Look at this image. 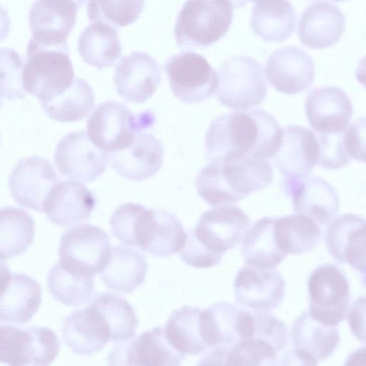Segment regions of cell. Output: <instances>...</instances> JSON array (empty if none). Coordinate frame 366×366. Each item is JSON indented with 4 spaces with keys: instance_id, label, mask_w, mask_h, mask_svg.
Here are the masks:
<instances>
[{
    "instance_id": "1",
    "label": "cell",
    "mask_w": 366,
    "mask_h": 366,
    "mask_svg": "<svg viewBox=\"0 0 366 366\" xmlns=\"http://www.w3.org/2000/svg\"><path fill=\"white\" fill-rule=\"evenodd\" d=\"M282 132L276 119L261 109L220 115L206 134L208 159L272 158L280 146Z\"/></svg>"
},
{
    "instance_id": "2",
    "label": "cell",
    "mask_w": 366,
    "mask_h": 366,
    "mask_svg": "<svg viewBox=\"0 0 366 366\" xmlns=\"http://www.w3.org/2000/svg\"><path fill=\"white\" fill-rule=\"evenodd\" d=\"M273 171L264 159H219L202 169L195 185L201 197L213 207L229 205L267 187Z\"/></svg>"
},
{
    "instance_id": "3",
    "label": "cell",
    "mask_w": 366,
    "mask_h": 366,
    "mask_svg": "<svg viewBox=\"0 0 366 366\" xmlns=\"http://www.w3.org/2000/svg\"><path fill=\"white\" fill-rule=\"evenodd\" d=\"M119 229L124 244L137 246L160 257L179 253L187 238V233L173 213L132 202L120 219Z\"/></svg>"
},
{
    "instance_id": "4",
    "label": "cell",
    "mask_w": 366,
    "mask_h": 366,
    "mask_svg": "<svg viewBox=\"0 0 366 366\" xmlns=\"http://www.w3.org/2000/svg\"><path fill=\"white\" fill-rule=\"evenodd\" d=\"M75 79L66 44L48 45L31 38L24 60V89L40 103L59 96Z\"/></svg>"
},
{
    "instance_id": "5",
    "label": "cell",
    "mask_w": 366,
    "mask_h": 366,
    "mask_svg": "<svg viewBox=\"0 0 366 366\" xmlns=\"http://www.w3.org/2000/svg\"><path fill=\"white\" fill-rule=\"evenodd\" d=\"M233 9L229 0H187L174 29L177 46L183 49L212 46L229 29Z\"/></svg>"
},
{
    "instance_id": "6",
    "label": "cell",
    "mask_w": 366,
    "mask_h": 366,
    "mask_svg": "<svg viewBox=\"0 0 366 366\" xmlns=\"http://www.w3.org/2000/svg\"><path fill=\"white\" fill-rule=\"evenodd\" d=\"M154 114L145 110L132 112L115 101L99 104L87 120V134L92 142L107 154L129 146L136 136L152 127Z\"/></svg>"
},
{
    "instance_id": "7",
    "label": "cell",
    "mask_w": 366,
    "mask_h": 366,
    "mask_svg": "<svg viewBox=\"0 0 366 366\" xmlns=\"http://www.w3.org/2000/svg\"><path fill=\"white\" fill-rule=\"evenodd\" d=\"M219 102L231 109H246L259 105L267 94L263 67L247 55L224 61L218 69Z\"/></svg>"
},
{
    "instance_id": "8",
    "label": "cell",
    "mask_w": 366,
    "mask_h": 366,
    "mask_svg": "<svg viewBox=\"0 0 366 366\" xmlns=\"http://www.w3.org/2000/svg\"><path fill=\"white\" fill-rule=\"evenodd\" d=\"M59 340L44 327L0 325V361L9 365H49L58 355Z\"/></svg>"
},
{
    "instance_id": "9",
    "label": "cell",
    "mask_w": 366,
    "mask_h": 366,
    "mask_svg": "<svg viewBox=\"0 0 366 366\" xmlns=\"http://www.w3.org/2000/svg\"><path fill=\"white\" fill-rule=\"evenodd\" d=\"M309 312L323 325L336 327L348 310L349 282L336 265L325 264L316 267L307 281Z\"/></svg>"
},
{
    "instance_id": "10",
    "label": "cell",
    "mask_w": 366,
    "mask_h": 366,
    "mask_svg": "<svg viewBox=\"0 0 366 366\" xmlns=\"http://www.w3.org/2000/svg\"><path fill=\"white\" fill-rule=\"evenodd\" d=\"M112 254L109 238L99 227L84 224L65 231L61 237L59 262L84 274L95 275L107 264Z\"/></svg>"
},
{
    "instance_id": "11",
    "label": "cell",
    "mask_w": 366,
    "mask_h": 366,
    "mask_svg": "<svg viewBox=\"0 0 366 366\" xmlns=\"http://www.w3.org/2000/svg\"><path fill=\"white\" fill-rule=\"evenodd\" d=\"M164 69L172 92L184 103H200L217 90L218 74L197 53L183 51L173 55L167 61Z\"/></svg>"
},
{
    "instance_id": "12",
    "label": "cell",
    "mask_w": 366,
    "mask_h": 366,
    "mask_svg": "<svg viewBox=\"0 0 366 366\" xmlns=\"http://www.w3.org/2000/svg\"><path fill=\"white\" fill-rule=\"evenodd\" d=\"M184 357L169 342L164 329L157 327L119 340L109 354L107 362L110 365L177 366Z\"/></svg>"
},
{
    "instance_id": "13",
    "label": "cell",
    "mask_w": 366,
    "mask_h": 366,
    "mask_svg": "<svg viewBox=\"0 0 366 366\" xmlns=\"http://www.w3.org/2000/svg\"><path fill=\"white\" fill-rule=\"evenodd\" d=\"M108 154L95 146L84 131L72 132L58 142L54 162L63 175L84 182L100 177L107 167Z\"/></svg>"
},
{
    "instance_id": "14",
    "label": "cell",
    "mask_w": 366,
    "mask_h": 366,
    "mask_svg": "<svg viewBox=\"0 0 366 366\" xmlns=\"http://www.w3.org/2000/svg\"><path fill=\"white\" fill-rule=\"evenodd\" d=\"M249 225V218L242 209L223 205L204 212L192 230L204 247L223 256L242 242Z\"/></svg>"
},
{
    "instance_id": "15",
    "label": "cell",
    "mask_w": 366,
    "mask_h": 366,
    "mask_svg": "<svg viewBox=\"0 0 366 366\" xmlns=\"http://www.w3.org/2000/svg\"><path fill=\"white\" fill-rule=\"evenodd\" d=\"M58 182L59 178L47 159L31 156L16 164L8 184L11 195L17 204L43 212L44 201Z\"/></svg>"
},
{
    "instance_id": "16",
    "label": "cell",
    "mask_w": 366,
    "mask_h": 366,
    "mask_svg": "<svg viewBox=\"0 0 366 366\" xmlns=\"http://www.w3.org/2000/svg\"><path fill=\"white\" fill-rule=\"evenodd\" d=\"M285 294V282L273 269L246 264L237 273L234 295L237 302L254 311L268 312L277 308Z\"/></svg>"
},
{
    "instance_id": "17",
    "label": "cell",
    "mask_w": 366,
    "mask_h": 366,
    "mask_svg": "<svg viewBox=\"0 0 366 366\" xmlns=\"http://www.w3.org/2000/svg\"><path fill=\"white\" fill-rule=\"evenodd\" d=\"M282 187L292 200L295 212L308 216L319 224L330 222L338 212L336 190L319 177L282 178Z\"/></svg>"
},
{
    "instance_id": "18",
    "label": "cell",
    "mask_w": 366,
    "mask_h": 366,
    "mask_svg": "<svg viewBox=\"0 0 366 366\" xmlns=\"http://www.w3.org/2000/svg\"><path fill=\"white\" fill-rule=\"evenodd\" d=\"M325 243L336 261L362 274L366 285V219L355 214L337 216L327 226Z\"/></svg>"
},
{
    "instance_id": "19",
    "label": "cell",
    "mask_w": 366,
    "mask_h": 366,
    "mask_svg": "<svg viewBox=\"0 0 366 366\" xmlns=\"http://www.w3.org/2000/svg\"><path fill=\"white\" fill-rule=\"evenodd\" d=\"M161 79V66L144 51H134L123 56L116 66L114 77L119 96L134 104L150 98Z\"/></svg>"
},
{
    "instance_id": "20",
    "label": "cell",
    "mask_w": 366,
    "mask_h": 366,
    "mask_svg": "<svg viewBox=\"0 0 366 366\" xmlns=\"http://www.w3.org/2000/svg\"><path fill=\"white\" fill-rule=\"evenodd\" d=\"M202 329L209 349L217 346L232 347L252 335L253 312L228 302H217L202 310Z\"/></svg>"
},
{
    "instance_id": "21",
    "label": "cell",
    "mask_w": 366,
    "mask_h": 366,
    "mask_svg": "<svg viewBox=\"0 0 366 366\" xmlns=\"http://www.w3.org/2000/svg\"><path fill=\"white\" fill-rule=\"evenodd\" d=\"M85 0H36L29 11L32 38L48 45L66 44Z\"/></svg>"
},
{
    "instance_id": "22",
    "label": "cell",
    "mask_w": 366,
    "mask_h": 366,
    "mask_svg": "<svg viewBox=\"0 0 366 366\" xmlns=\"http://www.w3.org/2000/svg\"><path fill=\"white\" fill-rule=\"evenodd\" d=\"M272 158L283 178L308 177L320 159L315 132L300 125L284 127L280 146Z\"/></svg>"
},
{
    "instance_id": "23",
    "label": "cell",
    "mask_w": 366,
    "mask_h": 366,
    "mask_svg": "<svg viewBox=\"0 0 366 366\" xmlns=\"http://www.w3.org/2000/svg\"><path fill=\"white\" fill-rule=\"evenodd\" d=\"M305 114L315 133L337 134L349 126L352 105L347 94L335 86L315 88L308 94Z\"/></svg>"
},
{
    "instance_id": "24",
    "label": "cell",
    "mask_w": 366,
    "mask_h": 366,
    "mask_svg": "<svg viewBox=\"0 0 366 366\" xmlns=\"http://www.w3.org/2000/svg\"><path fill=\"white\" fill-rule=\"evenodd\" d=\"M265 74L278 92L296 94L308 89L314 81L315 66L310 56L297 46H285L267 59Z\"/></svg>"
},
{
    "instance_id": "25",
    "label": "cell",
    "mask_w": 366,
    "mask_h": 366,
    "mask_svg": "<svg viewBox=\"0 0 366 366\" xmlns=\"http://www.w3.org/2000/svg\"><path fill=\"white\" fill-rule=\"evenodd\" d=\"M340 340L336 327L322 324L305 310L295 320L292 327V361L316 365L333 354Z\"/></svg>"
},
{
    "instance_id": "26",
    "label": "cell",
    "mask_w": 366,
    "mask_h": 366,
    "mask_svg": "<svg viewBox=\"0 0 366 366\" xmlns=\"http://www.w3.org/2000/svg\"><path fill=\"white\" fill-rule=\"evenodd\" d=\"M1 262L0 321L24 324L38 310L41 301L39 285L30 276L11 273Z\"/></svg>"
},
{
    "instance_id": "27",
    "label": "cell",
    "mask_w": 366,
    "mask_h": 366,
    "mask_svg": "<svg viewBox=\"0 0 366 366\" xmlns=\"http://www.w3.org/2000/svg\"><path fill=\"white\" fill-rule=\"evenodd\" d=\"M93 193L76 181L58 182L43 207L48 219L60 227L75 226L89 220L95 207Z\"/></svg>"
},
{
    "instance_id": "28",
    "label": "cell",
    "mask_w": 366,
    "mask_h": 366,
    "mask_svg": "<svg viewBox=\"0 0 366 366\" xmlns=\"http://www.w3.org/2000/svg\"><path fill=\"white\" fill-rule=\"evenodd\" d=\"M111 166L132 181L151 178L161 169L164 148L159 139L145 132L138 134L127 147L108 154Z\"/></svg>"
},
{
    "instance_id": "29",
    "label": "cell",
    "mask_w": 366,
    "mask_h": 366,
    "mask_svg": "<svg viewBox=\"0 0 366 366\" xmlns=\"http://www.w3.org/2000/svg\"><path fill=\"white\" fill-rule=\"evenodd\" d=\"M345 28V17L337 6L327 1L320 0L304 10L297 32L305 46L319 49L337 43Z\"/></svg>"
},
{
    "instance_id": "30",
    "label": "cell",
    "mask_w": 366,
    "mask_h": 366,
    "mask_svg": "<svg viewBox=\"0 0 366 366\" xmlns=\"http://www.w3.org/2000/svg\"><path fill=\"white\" fill-rule=\"evenodd\" d=\"M61 334L71 351L80 355H92L110 341L101 316L89 305L73 311L64 318Z\"/></svg>"
},
{
    "instance_id": "31",
    "label": "cell",
    "mask_w": 366,
    "mask_h": 366,
    "mask_svg": "<svg viewBox=\"0 0 366 366\" xmlns=\"http://www.w3.org/2000/svg\"><path fill=\"white\" fill-rule=\"evenodd\" d=\"M147 263L139 251L124 245L112 248L110 259L99 277L110 290L130 293L142 285L146 277Z\"/></svg>"
},
{
    "instance_id": "32",
    "label": "cell",
    "mask_w": 366,
    "mask_h": 366,
    "mask_svg": "<svg viewBox=\"0 0 366 366\" xmlns=\"http://www.w3.org/2000/svg\"><path fill=\"white\" fill-rule=\"evenodd\" d=\"M296 13L288 0H257L252 10V31L264 41L281 43L293 32Z\"/></svg>"
},
{
    "instance_id": "33",
    "label": "cell",
    "mask_w": 366,
    "mask_h": 366,
    "mask_svg": "<svg viewBox=\"0 0 366 366\" xmlns=\"http://www.w3.org/2000/svg\"><path fill=\"white\" fill-rule=\"evenodd\" d=\"M77 49L86 64L99 69L111 66L122 54L117 28L100 21L91 23L81 33Z\"/></svg>"
},
{
    "instance_id": "34",
    "label": "cell",
    "mask_w": 366,
    "mask_h": 366,
    "mask_svg": "<svg viewBox=\"0 0 366 366\" xmlns=\"http://www.w3.org/2000/svg\"><path fill=\"white\" fill-rule=\"evenodd\" d=\"M275 217L257 220L242 240V255L246 264L273 269L287 257L277 246L274 233Z\"/></svg>"
},
{
    "instance_id": "35",
    "label": "cell",
    "mask_w": 366,
    "mask_h": 366,
    "mask_svg": "<svg viewBox=\"0 0 366 366\" xmlns=\"http://www.w3.org/2000/svg\"><path fill=\"white\" fill-rule=\"evenodd\" d=\"M202 310L184 306L174 311L164 327L171 345L183 355H198L209 350L202 334Z\"/></svg>"
},
{
    "instance_id": "36",
    "label": "cell",
    "mask_w": 366,
    "mask_h": 366,
    "mask_svg": "<svg viewBox=\"0 0 366 366\" xmlns=\"http://www.w3.org/2000/svg\"><path fill=\"white\" fill-rule=\"evenodd\" d=\"M274 233L277 246L286 256L310 252L320 242L322 234L315 219L297 213L275 217Z\"/></svg>"
},
{
    "instance_id": "37",
    "label": "cell",
    "mask_w": 366,
    "mask_h": 366,
    "mask_svg": "<svg viewBox=\"0 0 366 366\" xmlns=\"http://www.w3.org/2000/svg\"><path fill=\"white\" fill-rule=\"evenodd\" d=\"M34 221L26 211L13 207L1 209L0 257L1 260L24 252L32 244Z\"/></svg>"
},
{
    "instance_id": "38",
    "label": "cell",
    "mask_w": 366,
    "mask_h": 366,
    "mask_svg": "<svg viewBox=\"0 0 366 366\" xmlns=\"http://www.w3.org/2000/svg\"><path fill=\"white\" fill-rule=\"evenodd\" d=\"M47 287L52 297L67 306L86 302L94 292V275L84 274L60 262L47 274Z\"/></svg>"
},
{
    "instance_id": "39",
    "label": "cell",
    "mask_w": 366,
    "mask_h": 366,
    "mask_svg": "<svg viewBox=\"0 0 366 366\" xmlns=\"http://www.w3.org/2000/svg\"><path fill=\"white\" fill-rule=\"evenodd\" d=\"M94 103L91 86L84 79L76 77L66 91L41 104L51 119L73 122L84 119L94 108Z\"/></svg>"
},
{
    "instance_id": "40",
    "label": "cell",
    "mask_w": 366,
    "mask_h": 366,
    "mask_svg": "<svg viewBox=\"0 0 366 366\" xmlns=\"http://www.w3.org/2000/svg\"><path fill=\"white\" fill-rule=\"evenodd\" d=\"M89 305L101 316L110 341L124 340L135 335L138 321L132 306L125 299L112 293H98Z\"/></svg>"
},
{
    "instance_id": "41",
    "label": "cell",
    "mask_w": 366,
    "mask_h": 366,
    "mask_svg": "<svg viewBox=\"0 0 366 366\" xmlns=\"http://www.w3.org/2000/svg\"><path fill=\"white\" fill-rule=\"evenodd\" d=\"M144 5V0H87V16L93 22L127 26L138 19Z\"/></svg>"
},
{
    "instance_id": "42",
    "label": "cell",
    "mask_w": 366,
    "mask_h": 366,
    "mask_svg": "<svg viewBox=\"0 0 366 366\" xmlns=\"http://www.w3.org/2000/svg\"><path fill=\"white\" fill-rule=\"evenodd\" d=\"M285 352H279L261 338L251 336L230 347L227 365H280L281 358Z\"/></svg>"
},
{
    "instance_id": "43",
    "label": "cell",
    "mask_w": 366,
    "mask_h": 366,
    "mask_svg": "<svg viewBox=\"0 0 366 366\" xmlns=\"http://www.w3.org/2000/svg\"><path fill=\"white\" fill-rule=\"evenodd\" d=\"M24 59L15 51L1 49V97L13 100L25 97L22 81Z\"/></svg>"
},
{
    "instance_id": "44",
    "label": "cell",
    "mask_w": 366,
    "mask_h": 366,
    "mask_svg": "<svg viewBox=\"0 0 366 366\" xmlns=\"http://www.w3.org/2000/svg\"><path fill=\"white\" fill-rule=\"evenodd\" d=\"M344 133L322 134L315 133L320 146L318 164L325 169H337L345 167L351 158L344 146Z\"/></svg>"
},
{
    "instance_id": "45",
    "label": "cell",
    "mask_w": 366,
    "mask_h": 366,
    "mask_svg": "<svg viewBox=\"0 0 366 366\" xmlns=\"http://www.w3.org/2000/svg\"><path fill=\"white\" fill-rule=\"evenodd\" d=\"M179 256L185 264L196 268H208L217 265L223 257L204 247L197 239L192 229L187 233L185 244L179 252Z\"/></svg>"
},
{
    "instance_id": "46",
    "label": "cell",
    "mask_w": 366,
    "mask_h": 366,
    "mask_svg": "<svg viewBox=\"0 0 366 366\" xmlns=\"http://www.w3.org/2000/svg\"><path fill=\"white\" fill-rule=\"evenodd\" d=\"M344 146L351 159L366 163V117L348 126L344 133Z\"/></svg>"
},
{
    "instance_id": "47",
    "label": "cell",
    "mask_w": 366,
    "mask_h": 366,
    "mask_svg": "<svg viewBox=\"0 0 366 366\" xmlns=\"http://www.w3.org/2000/svg\"><path fill=\"white\" fill-rule=\"evenodd\" d=\"M347 322L353 335L366 343V296L357 298L347 312Z\"/></svg>"
},
{
    "instance_id": "48",
    "label": "cell",
    "mask_w": 366,
    "mask_h": 366,
    "mask_svg": "<svg viewBox=\"0 0 366 366\" xmlns=\"http://www.w3.org/2000/svg\"><path fill=\"white\" fill-rule=\"evenodd\" d=\"M345 365H366V347L352 352L347 358Z\"/></svg>"
},
{
    "instance_id": "49",
    "label": "cell",
    "mask_w": 366,
    "mask_h": 366,
    "mask_svg": "<svg viewBox=\"0 0 366 366\" xmlns=\"http://www.w3.org/2000/svg\"><path fill=\"white\" fill-rule=\"evenodd\" d=\"M355 76L357 81L366 88V56L362 57L357 65Z\"/></svg>"
},
{
    "instance_id": "50",
    "label": "cell",
    "mask_w": 366,
    "mask_h": 366,
    "mask_svg": "<svg viewBox=\"0 0 366 366\" xmlns=\"http://www.w3.org/2000/svg\"><path fill=\"white\" fill-rule=\"evenodd\" d=\"M234 8H242L243 6H244L248 2L247 0H229Z\"/></svg>"
},
{
    "instance_id": "51",
    "label": "cell",
    "mask_w": 366,
    "mask_h": 366,
    "mask_svg": "<svg viewBox=\"0 0 366 366\" xmlns=\"http://www.w3.org/2000/svg\"><path fill=\"white\" fill-rule=\"evenodd\" d=\"M248 1H252V2H254V1H256L257 0H247Z\"/></svg>"
},
{
    "instance_id": "52",
    "label": "cell",
    "mask_w": 366,
    "mask_h": 366,
    "mask_svg": "<svg viewBox=\"0 0 366 366\" xmlns=\"http://www.w3.org/2000/svg\"><path fill=\"white\" fill-rule=\"evenodd\" d=\"M332 1H345V0H332Z\"/></svg>"
}]
</instances>
